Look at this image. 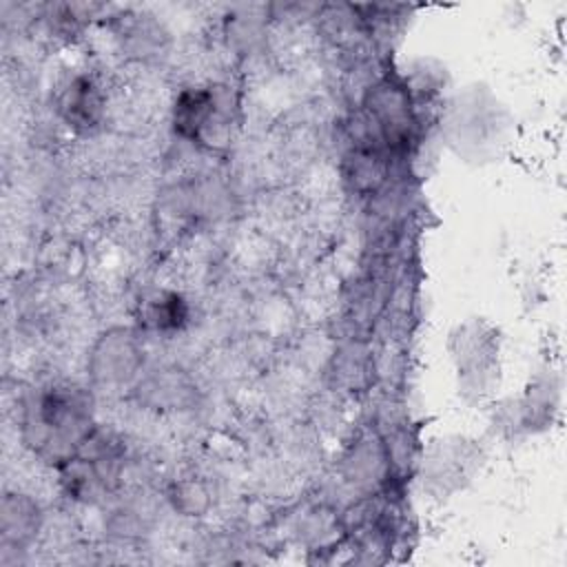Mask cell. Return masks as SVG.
Returning a JSON list of instances; mask_svg holds the SVG:
<instances>
[{
    "mask_svg": "<svg viewBox=\"0 0 567 567\" xmlns=\"http://www.w3.org/2000/svg\"><path fill=\"white\" fill-rule=\"evenodd\" d=\"M153 319L159 328H179L186 319V306L177 295H168L155 306Z\"/></svg>",
    "mask_w": 567,
    "mask_h": 567,
    "instance_id": "cell-4",
    "label": "cell"
},
{
    "mask_svg": "<svg viewBox=\"0 0 567 567\" xmlns=\"http://www.w3.org/2000/svg\"><path fill=\"white\" fill-rule=\"evenodd\" d=\"M217 117V97L208 89L184 91L175 104V128L186 137H202V133Z\"/></svg>",
    "mask_w": 567,
    "mask_h": 567,
    "instance_id": "cell-2",
    "label": "cell"
},
{
    "mask_svg": "<svg viewBox=\"0 0 567 567\" xmlns=\"http://www.w3.org/2000/svg\"><path fill=\"white\" fill-rule=\"evenodd\" d=\"M38 423L53 430V439H75L80 434V427L84 425V405L78 401L71 392L53 390L51 394H44L38 403Z\"/></svg>",
    "mask_w": 567,
    "mask_h": 567,
    "instance_id": "cell-1",
    "label": "cell"
},
{
    "mask_svg": "<svg viewBox=\"0 0 567 567\" xmlns=\"http://www.w3.org/2000/svg\"><path fill=\"white\" fill-rule=\"evenodd\" d=\"M62 113L66 122L78 128H89L97 124L102 113V100L97 89L89 80H75L62 100Z\"/></svg>",
    "mask_w": 567,
    "mask_h": 567,
    "instance_id": "cell-3",
    "label": "cell"
}]
</instances>
